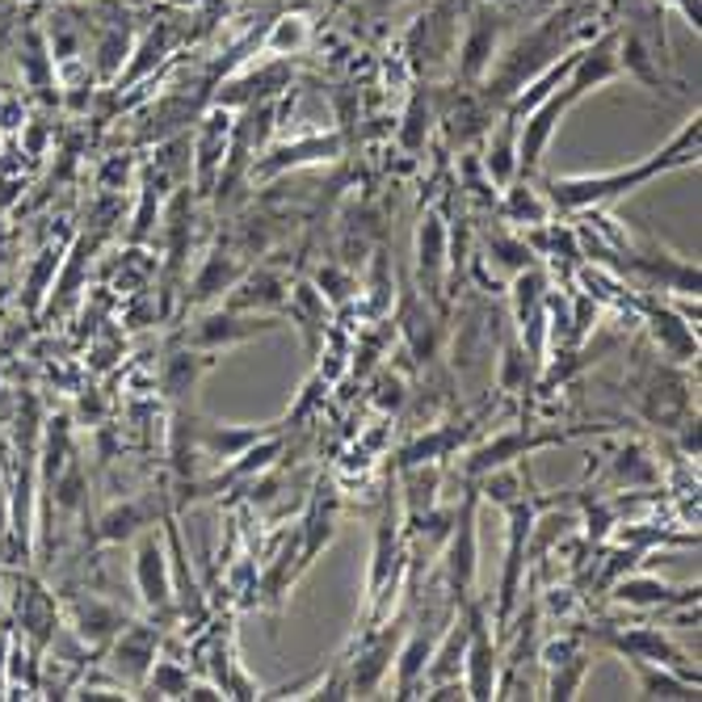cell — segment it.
Listing matches in <instances>:
<instances>
[{
    "instance_id": "cell-50",
    "label": "cell",
    "mask_w": 702,
    "mask_h": 702,
    "mask_svg": "<svg viewBox=\"0 0 702 702\" xmlns=\"http://www.w3.org/2000/svg\"><path fill=\"white\" fill-rule=\"evenodd\" d=\"M673 429H677V447H681V454H686V459H699V447H702V438H699V413L690 416H681V421H677V425H673Z\"/></svg>"
},
{
    "instance_id": "cell-41",
    "label": "cell",
    "mask_w": 702,
    "mask_h": 702,
    "mask_svg": "<svg viewBox=\"0 0 702 702\" xmlns=\"http://www.w3.org/2000/svg\"><path fill=\"white\" fill-rule=\"evenodd\" d=\"M488 261L497 265V269H505V274H517V269H526V265H535L539 256L530 253V245L522 240V236H510V231H497L492 240H488Z\"/></svg>"
},
{
    "instance_id": "cell-52",
    "label": "cell",
    "mask_w": 702,
    "mask_h": 702,
    "mask_svg": "<svg viewBox=\"0 0 702 702\" xmlns=\"http://www.w3.org/2000/svg\"><path fill=\"white\" fill-rule=\"evenodd\" d=\"M375 4H379V9H396V4H400V0H375Z\"/></svg>"
},
{
    "instance_id": "cell-28",
    "label": "cell",
    "mask_w": 702,
    "mask_h": 702,
    "mask_svg": "<svg viewBox=\"0 0 702 702\" xmlns=\"http://www.w3.org/2000/svg\"><path fill=\"white\" fill-rule=\"evenodd\" d=\"M618 67H623L631 80H639L643 89H652V93L665 89L661 55H652V47H648L636 30H623V38H618Z\"/></svg>"
},
{
    "instance_id": "cell-49",
    "label": "cell",
    "mask_w": 702,
    "mask_h": 702,
    "mask_svg": "<svg viewBox=\"0 0 702 702\" xmlns=\"http://www.w3.org/2000/svg\"><path fill=\"white\" fill-rule=\"evenodd\" d=\"M127 34L123 30H110L101 42H97V76L105 80V76H114L118 67H123V60H127Z\"/></svg>"
},
{
    "instance_id": "cell-46",
    "label": "cell",
    "mask_w": 702,
    "mask_h": 702,
    "mask_svg": "<svg viewBox=\"0 0 702 702\" xmlns=\"http://www.w3.org/2000/svg\"><path fill=\"white\" fill-rule=\"evenodd\" d=\"M353 287H358V283H353L350 265H337V261H333V265H319L316 269V290L324 294V303H337V308H341V303L353 294Z\"/></svg>"
},
{
    "instance_id": "cell-43",
    "label": "cell",
    "mask_w": 702,
    "mask_h": 702,
    "mask_svg": "<svg viewBox=\"0 0 702 702\" xmlns=\"http://www.w3.org/2000/svg\"><path fill=\"white\" fill-rule=\"evenodd\" d=\"M585 673H589V656L576 648L568 661H560V665H551V686H547V699H576V690H580V681H585Z\"/></svg>"
},
{
    "instance_id": "cell-42",
    "label": "cell",
    "mask_w": 702,
    "mask_h": 702,
    "mask_svg": "<svg viewBox=\"0 0 702 702\" xmlns=\"http://www.w3.org/2000/svg\"><path fill=\"white\" fill-rule=\"evenodd\" d=\"M333 522H337L333 505L316 501L312 513H308V522H303V551H299V564H312V560H316L319 547L333 539Z\"/></svg>"
},
{
    "instance_id": "cell-16",
    "label": "cell",
    "mask_w": 702,
    "mask_h": 702,
    "mask_svg": "<svg viewBox=\"0 0 702 702\" xmlns=\"http://www.w3.org/2000/svg\"><path fill=\"white\" fill-rule=\"evenodd\" d=\"M341 156V139L337 135H308V139H294L287 148H274L253 164V177H274V173H287V168H303V164H316V160H337Z\"/></svg>"
},
{
    "instance_id": "cell-8",
    "label": "cell",
    "mask_w": 702,
    "mask_h": 702,
    "mask_svg": "<svg viewBox=\"0 0 702 702\" xmlns=\"http://www.w3.org/2000/svg\"><path fill=\"white\" fill-rule=\"evenodd\" d=\"M283 319L274 316H256V312H231V308H220V312H206V316L193 324L190 346L202 353L227 350V346H240L249 337H261V333H274Z\"/></svg>"
},
{
    "instance_id": "cell-3",
    "label": "cell",
    "mask_w": 702,
    "mask_h": 702,
    "mask_svg": "<svg viewBox=\"0 0 702 702\" xmlns=\"http://www.w3.org/2000/svg\"><path fill=\"white\" fill-rule=\"evenodd\" d=\"M135 589L152 614H173V564L160 530H139L135 543Z\"/></svg>"
},
{
    "instance_id": "cell-19",
    "label": "cell",
    "mask_w": 702,
    "mask_h": 702,
    "mask_svg": "<svg viewBox=\"0 0 702 702\" xmlns=\"http://www.w3.org/2000/svg\"><path fill=\"white\" fill-rule=\"evenodd\" d=\"M123 627H127V614L118 606H110V602H101V598H93V593L72 602V631H76L80 643L105 648Z\"/></svg>"
},
{
    "instance_id": "cell-12",
    "label": "cell",
    "mask_w": 702,
    "mask_h": 702,
    "mask_svg": "<svg viewBox=\"0 0 702 702\" xmlns=\"http://www.w3.org/2000/svg\"><path fill=\"white\" fill-rule=\"evenodd\" d=\"M17 623H22V636L30 639V648L38 652L47 639H55L60 631V606H55V598L47 593V585L42 580H34V576H22L17 580Z\"/></svg>"
},
{
    "instance_id": "cell-32",
    "label": "cell",
    "mask_w": 702,
    "mask_h": 702,
    "mask_svg": "<svg viewBox=\"0 0 702 702\" xmlns=\"http://www.w3.org/2000/svg\"><path fill=\"white\" fill-rule=\"evenodd\" d=\"M656 479H661V467L636 442H627V447L610 459V484H618V488H652Z\"/></svg>"
},
{
    "instance_id": "cell-9",
    "label": "cell",
    "mask_w": 702,
    "mask_h": 702,
    "mask_svg": "<svg viewBox=\"0 0 702 702\" xmlns=\"http://www.w3.org/2000/svg\"><path fill=\"white\" fill-rule=\"evenodd\" d=\"M454 530L447 539V580L454 589L459 602L472 598L476 589V573H479V543H476V497L463 501V510L450 517Z\"/></svg>"
},
{
    "instance_id": "cell-48",
    "label": "cell",
    "mask_w": 702,
    "mask_h": 702,
    "mask_svg": "<svg viewBox=\"0 0 702 702\" xmlns=\"http://www.w3.org/2000/svg\"><path fill=\"white\" fill-rule=\"evenodd\" d=\"M450 438L447 429H438V434H425V438H416L413 447L400 450V467H416V463H438L442 454L450 450Z\"/></svg>"
},
{
    "instance_id": "cell-31",
    "label": "cell",
    "mask_w": 702,
    "mask_h": 702,
    "mask_svg": "<svg viewBox=\"0 0 702 702\" xmlns=\"http://www.w3.org/2000/svg\"><path fill=\"white\" fill-rule=\"evenodd\" d=\"M287 299H290V319L303 328L308 350L316 353L319 350V333H324V319H328V303H324V294L316 290V283H299Z\"/></svg>"
},
{
    "instance_id": "cell-4",
    "label": "cell",
    "mask_w": 702,
    "mask_h": 702,
    "mask_svg": "<svg viewBox=\"0 0 702 702\" xmlns=\"http://www.w3.org/2000/svg\"><path fill=\"white\" fill-rule=\"evenodd\" d=\"M576 101H580V97L564 85V89H555L551 97H543V101L522 118V127H517V177H530V173L539 168L547 143H551L555 127H560V118L568 114V105H576Z\"/></svg>"
},
{
    "instance_id": "cell-44",
    "label": "cell",
    "mask_w": 702,
    "mask_h": 702,
    "mask_svg": "<svg viewBox=\"0 0 702 702\" xmlns=\"http://www.w3.org/2000/svg\"><path fill=\"white\" fill-rule=\"evenodd\" d=\"M434 127V101L429 93H416L409 101V114H404V127H400V143L409 148V152H421L425 148V135Z\"/></svg>"
},
{
    "instance_id": "cell-38",
    "label": "cell",
    "mask_w": 702,
    "mask_h": 702,
    "mask_svg": "<svg viewBox=\"0 0 702 702\" xmlns=\"http://www.w3.org/2000/svg\"><path fill=\"white\" fill-rule=\"evenodd\" d=\"M139 530H148V510L139 501H123V505H114L101 517V539L105 543H123V539L139 535Z\"/></svg>"
},
{
    "instance_id": "cell-13",
    "label": "cell",
    "mask_w": 702,
    "mask_h": 702,
    "mask_svg": "<svg viewBox=\"0 0 702 702\" xmlns=\"http://www.w3.org/2000/svg\"><path fill=\"white\" fill-rule=\"evenodd\" d=\"M227 148H231V118L224 114H211L198 135H193L190 143V164L193 173H198V190H215V177H220V168H224L227 160Z\"/></svg>"
},
{
    "instance_id": "cell-36",
    "label": "cell",
    "mask_w": 702,
    "mask_h": 702,
    "mask_svg": "<svg viewBox=\"0 0 702 702\" xmlns=\"http://www.w3.org/2000/svg\"><path fill=\"white\" fill-rule=\"evenodd\" d=\"M312 42V22L303 13H287L274 22V30L265 34V51L269 55H299Z\"/></svg>"
},
{
    "instance_id": "cell-25",
    "label": "cell",
    "mask_w": 702,
    "mask_h": 702,
    "mask_svg": "<svg viewBox=\"0 0 702 702\" xmlns=\"http://www.w3.org/2000/svg\"><path fill=\"white\" fill-rule=\"evenodd\" d=\"M396 648H400V636H384L375 639L358 661H353V669L346 673V681H350V694H375L379 686H384L387 669H391V661H396Z\"/></svg>"
},
{
    "instance_id": "cell-23",
    "label": "cell",
    "mask_w": 702,
    "mask_h": 702,
    "mask_svg": "<svg viewBox=\"0 0 702 702\" xmlns=\"http://www.w3.org/2000/svg\"><path fill=\"white\" fill-rule=\"evenodd\" d=\"M497 38H501V17L497 13H488V9H479L476 22H472V30L463 38V60H459V72L467 76V80H479L492 60H497Z\"/></svg>"
},
{
    "instance_id": "cell-1",
    "label": "cell",
    "mask_w": 702,
    "mask_h": 702,
    "mask_svg": "<svg viewBox=\"0 0 702 702\" xmlns=\"http://www.w3.org/2000/svg\"><path fill=\"white\" fill-rule=\"evenodd\" d=\"M699 139H702V118L699 110L681 123V130L673 135L669 143L656 152V156L627 164V168H610V173H573V177H555L547 186V202L551 211H598L614 198H627L631 190L648 186L656 173H669V168H686V164H699Z\"/></svg>"
},
{
    "instance_id": "cell-2",
    "label": "cell",
    "mask_w": 702,
    "mask_h": 702,
    "mask_svg": "<svg viewBox=\"0 0 702 702\" xmlns=\"http://www.w3.org/2000/svg\"><path fill=\"white\" fill-rule=\"evenodd\" d=\"M576 26V9H564V13H555V17H547L539 30H530L526 38H517L510 51L501 55V60H492V67L484 72L488 76V93L484 101L492 105H510L513 97L522 93L547 64H555L560 60V42H564V34H573Z\"/></svg>"
},
{
    "instance_id": "cell-24",
    "label": "cell",
    "mask_w": 702,
    "mask_h": 702,
    "mask_svg": "<svg viewBox=\"0 0 702 702\" xmlns=\"http://www.w3.org/2000/svg\"><path fill=\"white\" fill-rule=\"evenodd\" d=\"M627 661L639 677V699H699V677H686L643 656H627Z\"/></svg>"
},
{
    "instance_id": "cell-53",
    "label": "cell",
    "mask_w": 702,
    "mask_h": 702,
    "mask_svg": "<svg viewBox=\"0 0 702 702\" xmlns=\"http://www.w3.org/2000/svg\"><path fill=\"white\" fill-rule=\"evenodd\" d=\"M0 610H4V593H0Z\"/></svg>"
},
{
    "instance_id": "cell-30",
    "label": "cell",
    "mask_w": 702,
    "mask_h": 702,
    "mask_svg": "<svg viewBox=\"0 0 702 702\" xmlns=\"http://www.w3.org/2000/svg\"><path fill=\"white\" fill-rule=\"evenodd\" d=\"M245 278V261H236L231 253H211L202 261V269L193 274V303H206V299H215V294H224L231 290L236 283Z\"/></svg>"
},
{
    "instance_id": "cell-40",
    "label": "cell",
    "mask_w": 702,
    "mask_h": 702,
    "mask_svg": "<svg viewBox=\"0 0 702 702\" xmlns=\"http://www.w3.org/2000/svg\"><path fill=\"white\" fill-rule=\"evenodd\" d=\"M404 476H409V513L413 517H425V513L434 510V492H438V463H416V467H404Z\"/></svg>"
},
{
    "instance_id": "cell-11",
    "label": "cell",
    "mask_w": 702,
    "mask_h": 702,
    "mask_svg": "<svg viewBox=\"0 0 702 702\" xmlns=\"http://www.w3.org/2000/svg\"><path fill=\"white\" fill-rule=\"evenodd\" d=\"M618 38H623V30H610L602 38H593L589 47H580L573 72L564 80L576 97L593 93V89H602V85L623 76V67H618Z\"/></svg>"
},
{
    "instance_id": "cell-39",
    "label": "cell",
    "mask_w": 702,
    "mask_h": 702,
    "mask_svg": "<svg viewBox=\"0 0 702 702\" xmlns=\"http://www.w3.org/2000/svg\"><path fill=\"white\" fill-rule=\"evenodd\" d=\"M190 669H181L177 661H164L156 656V665L148 673V699H186V690H190Z\"/></svg>"
},
{
    "instance_id": "cell-34",
    "label": "cell",
    "mask_w": 702,
    "mask_h": 702,
    "mask_svg": "<svg viewBox=\"0 0 702 702\" xmlns=\"http://www.w3.org/2000/svg\"><path fill=\"white\" fill-rule=\"evenodd\" d=\"M501 211H505L510 224H526V227H539L551 220V202H547L535 186H526V181H510V186H505Z\"/></svg>"
},
{
    "instance_id": "cell-35",
    "label": "cell",
    "mask_w": 702,
    "mask_h": 702,
    "mask_svg": "<svg viewBox=\"0 0 702 702\" xmlns=\"http://www.w3.org/2000/svg\"><path fill=\"white\" fill-rule=\"evenodd\" d=\"M510 294H513V319H517V324H526V319H530L535 312H539V308H543V299H547V274L539 269V261L513 274V278H510Z\"/></svg>"
},
{
    "instance_id": "cell-7",
    "label": "cell",
    "mask_w": 702,
    "mask_h": 702,
    "mask_svg": "<svg viewBox=\"0 0 702 702\" xmlns=\"http://www.w3.org/2000/svg\"><path fill=\"white\" fill-rule=\"evenodd\" d=\"M160 656V631L156 627H143V623H127L118 636L110 639V673L118 677V686H143L148 673Z\"/></svg>"
},
{
    "instance_id": "cell-17",
    "label": "cell",
    "mask_w": 702,
    "mask_h": 702,
    "mask_svg": "<svg viewBox=\"0 0 702 702\" xmlns=\"http://www.w3.org/2000/svg\"><path fill=\"white\" fill-rule=\"evenodd\" d=\"M610 648L623 652V656H643V661H656V665H669V669L686 673V677H699V673L686 665V652L673 648L669 636L661 627H631V631H614Z\"/></svg>"
},
{
    "instance_id": "cell-47",
    "label": "cell",
    "mask_w": 702,
    "mask_h": 702,
    "mask_svg": "<svg viewBox=\"0 0 702 702\" xmlns=\"http://www.w3.org/2000/svg\"><path fill=\"white\" fill-rule=\"evenodd\" d=\"M484 497L492 501V505H513L517 497H522V472L505 463V467H492L488 479H484Z\"/></svg>"
},
{
    "instance_id": "cell-20",
    "label": "cell",
    "mask_w": 702,
    "mask_h": 702,
    "mask_svg": "<svg viewBox=\"0 0 702 702\" xmlns=\"http://www.w3.org/2000/svg\"><path fill=\"white\" fill-rule=\"evenodd\" d=\"M517 127H522V118L505 110L501 127L488 130V148H484V177L492 181V190H505L510 181H517Z\"/></svg>"
},
{
    "instance_id": "cell-51",
    "label": "cell",
    "mask_w": 702,
    "mask_h": 702,
    "mask_svg": "<svg viewBox=\"0 0 702 702\" xmlns=\"http://www.w3.org/2000/svg\"><path fill=\"white\" fill-rule=\"evenodd\" d=\"M76 699H85V702H118V699H135V694H130L127 686H89V681H85V686L76 690Z\"/></svg>"
},
{
    "instance_id": "cell-37",
    "label": "cell",
    "mask_w": 702,
    "mask_h": 702,
    "mask_svg": "<svg viewBox=\"0 0 702 702\" xmlns=\"http://www.w3.org/2000/svg\"><path fill=\"white\" fill-rule=\"evenodd\" d=\"M60 265H64V253H60V249L38 253V261L30 265V274H26V308H30V312H38V308L47 303V294H51L55 278H60Z\"/></svg>"
},
{
    "instance_id": "cell-18",
    "label": "cell",
    "mask_w": 702,
    "mask_h": 702,
    "mask_svg": "<svg viewBox=\"0 0 702 702\" xmlns=\"http://www.w3.org/2000/svg\"><path fill=\"white\" fill-rule=\"evenodd\" d=\"M278 434V425H224V421H202L198 425V450L220 459V463H231L236 454H245L249 447H256L261 438Z\"/></svg>"
},
{
    "instance_id": "cell-10",
    "label": "cell",
    "mask_w": 702,
    "mask_h": 702,
    "mask_svg": "<svg viewBox=\"0 0 702 702\" xmlns=\"http://www.w3.org/2000/svg\"><path fill=\"white\" fill-rule=\"evenodd\" d=\"M573 434H530V429H505L488 442H479L476 450H467L463 459V472L467 476H488L492 467H505V463H517L526 450L551 447V442H568Z\"/></svg>"
},
{
    "instance_id": "cell-5",
    "label": "cell",
    "mask_w": 702,
    "mask_h": 702,
    "mask_svg": "<svg viewBox=\"0 0 702 702\" xmlns=\"http://www.w3.org/2000/svg\"><path fill=\"white\" fill-rule=\"evenodd\" d=\"M510 510V551H505V576H501V602H497V627H510L513 606H517V593H522V580H526V539H530V522H535V501L530 497H517Z\"/></svg>"
},
{
    "instance_id": "cell-22",
    "label": "cell",
    "mask_w": 702,
    "mask_h": 702,
    "mask_svg": "<svg viewBox=\"0 0 702 702\" xmlns=\"http://www.w3.org/2000/svg\"><path fill=\"white\" fill-rule=\"evenodd\" d=\"M648 333H652L656 350L665 353L669 362H690V358H699V328L686 324L673 308H652V312H648Z\"/></svg>"
},
{
    "instance_id": "cell-29",
    "label": "cell",
    "mask_w": 702,
    "mask_h": 702,
    "mask_svg": "<svg viewBox=\"0 0 702 702\" xmlns=\"http://www.w3.org/2000/svg\"><path fill=\"white\" fill-rule=\"evenodd\" d=\"M416 265L425 283H438L442 265H447V220L438 211H425L416 227Z\"/></svg>"
},
{
    "instance_id": "cell-33",
    "label": "cell",
    "mask_w": 702,
    "mask_h": 702,
    "mask_svg": "<svg viewBox=\"0 0 702 702\" xmlns=\"http://www.w3.org/2000/svg\"><path fill=\"white\" fill-rule=\"evenodd\" d=\"M193 450H198V421L186 404H177L173 429H168V459H173V476L181 484L193 476Z\"/></svg>"
},
{
    "instance_id": "cell-27",
    "label": "cell",
    "mask_w": 702,
    "mask_h": 702,
    "mask_svg": "<svg viewBox=\"0 0 702 702\" xmlns=\"http://www.w3.org/2000/svg\"><path fill=\"white\" fill-rule=\"evenodd\" d=\"M206 366H211V353L193 350V346L168 353V358H164V371H160V391H164L173 404H186V396L193 391L198 375H202Z\"/></svg>"
},
{
    "instance_id": "cell-6",
    "label": "cell",
    "mask_w": 702,
    "mask_h": 702,
    "mask_svg": "<svg viewBox=\"0 0 702 702\" xmlns=\"http://www.w3.org/2000/svg\"><path fill=\"white\" fill-rule=\"evenodd\" d=\"M467 623H472V636H467V652H463V686H467V699H497V648L488 636V614L484 602L467 598Z\"/></svg>"
},
{
    "instance_id": "cell-15",
    "label": "cell",
    "mask_w": 702,
    "mask_h": 702,
    "mask_svg": "<svg viewBox=\"0 0 702 702\" xmlns=\"http://www.w3.org/2000/svg\"><path fill=\"white\" fill-rule=\"evenodd\" d=\"M287 278L278 274V269H269V265H261L253 274H245L231 294H227L224 308L231 312H256V316H265V312H278V308H287Z\"/></svg>"
},
{
    "instance_id": "cell-14",
    "label": "cell",
    "mask_w": 702,
    "mask_h": 702,
    "mask_svg": "<svg viewBox=\"0 0 702 702\" xmlns=\"http://www.w3.org/2000/svg\"><path fill=\"white\" fill-rule=\"evenodd\" d=\"M614 598H618L623 606H636V610L699 606V585L673 589L669 580H656V576H618V580H614Z\"/></svg>"
},
{
    "instance_id": "cell-21",
    "label": "cell",
    "mask_w": 702,
    "mask_h": 702,
    "mask_svg": "<svg viewBox=\"0 0 702 702\" xmlns=\"http://www.w3.org/2000/svg\"><path fill=\"white\" fill-rule=\"evenodd\" d=\"M400 573V517L387 505L379 517V530H375V551H371V576H366V598L379 602L384 585Z\"/></svg>"
},
{
    "instance_id": "cell-26",
    "label": "cell",
    "mask_w": 702,
    "mask_h": 702,
    "mask_svg": "<svg viewBox=\"0 0 702 702\" xmlns=\"http://www.w3.org/2000/svg\"><path fill=\"white\" fill-rule=\"evenodd\" d=\"M434 639L438 631H413L396 648V699H413L421 677H425V665H429V652H434Z\"/></svg>"
},
{
    "instance_id": "cell-45",
    "label": "cell",
    "mask_w": 702,
    "mask_h": 702,
    "mask_svg": "<svg viewBox=\"0 0 702 702\" xmlns=\"http://www.w3.org/2000/svg\"><path fill=\"white\" fill-rule=\"evenodd\" d=\"M530 353H526V346L517 341V337H510L505 341V350H501V391H522L526 387V375H530V362H526Z\"/></svg>"
}]
</instances>
